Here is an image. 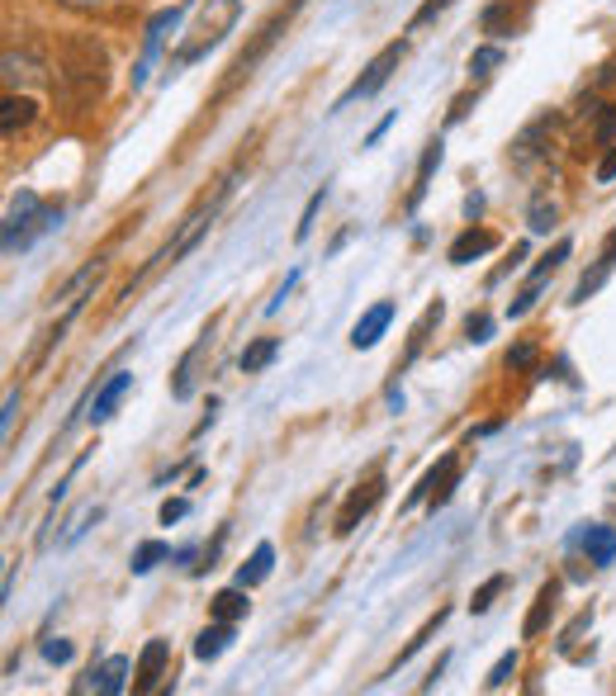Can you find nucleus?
Instances as JSON below:
<instances>
[{
	"label": "nucleus",
	"mask_w": 616,
	"mask_h": 696,
	"mask_svg": "<svg viewBox=\"0 0 616 696\" xmlns=\"http://www.w3.org/2000/svg\"><path fill=\"white\" fill-rule=\"evenodd\" d=\"M593 176H598V185H607V180H616V138H612V143H607V152H602V161H598V171H593Z\"/></svg>",
	"instance_id": "45"
},
{
	"label": "nucleus",
	"mask_w": 616,
	"mask_h": 696,
	"mask_svg": "<svg viewBox=\"0 0 616 696\" xmlns=\"http://www.w3.org/2000/svg\"><path fill=\"white\" fill-rule=\"evenodd\" d=\"M394 119H399V114H384V119H380V124H375V128H370V138H365V147H375V143H380V138H384V133H389V128H394Z\"/></svg>",
	"instance_id": "51"
},
{
	"label": "nucleus",
	"mask_w": 616,
	"mask_h": 696,
	"mask_svg": "<svg viewBox=\"0 0 616 696\" xmlns=\"http://www.w3.org/2000/svg\"><path fill=\"white\" fill-rule=\"evenodd\" d=\"M43 76H48V62H43L38 53H29V48H24V53L10 48V53H5V86H10V90H15V86H34V81H43Z\"/></svg>",
	"instance_id": "20"
},
{
	"label": "nucleus",
	"mask_w": 616,
	"mask_h": 696,
	"mask_svg": "<svg viewBox=\"0 0 616 696\" xmlns=\"http://www.w3.org/2000/svg\"><path fill=\"white\" fill-rule=\"evenodd\" d=\"M512 578L508 573H493V578H484V583H479V588L470 592V616H484V611L493 607V602H498V592L508 588Z\"/></svg>",
	"instance_id": "30"
},
{
	"label": "nucleus",
	"mask_w": 616,
	"mask_h": 696,
	"mask_svg": "<svg viewBox=\"0 0 616 696\" xmlns=\"http://www.w3.org/2000/svg\"><path fill=\"white\" fill-rule=\"evenodd\" d=\"M588 621H593V611H579V621H574V625H569V630H564V640H560V649H569V644L579 640V630H583V625H588Z\"/></svg>",
	"instance_id": "50"
},
{
	"label": "nucleus",
	"mask_w": 616,
	"mask_h": 696,
	"mask_svg": "<svg viewBox=\"0 0 616 696\" xmlns=\"http://www.w3.org/2000/svg\"><path fill=\"white\" fill-rule=\"evenodd\" d=\"M214 332H218V318H209V327L195 337V346L181 356V365L171 370V398L176 403L195 398V389H200V370H204V360H209V351H214Z\"/></svg>",
	"instance_id": "8"
},
{
	"label": "nucleus",
	"mask_w": 616,
	"mask_h": 696,
	"mask_svg": "<svg viewBox=\"0 0 616 696\" xmlns=\"http://www.w3.org/2000/svg\"><path fill=\"white\" fill-rule=\"evenodd\" d=\"M569 256H574V242H569V237H560V242H555L550 251H541V256H536V266H531V275H526V280H550V275H555V270H560Z\"/></svg>",
	"instance_id": "27"
},
{
	"label": "nucleus",
	"mask_w": 616,
	"mask_h": 696,
	"mask_svg": "<svg viewBox=\"0 0 616 696\" xmlns=\"http://www.w3.org/2000/svg\"><path fill=\"white\" fill-rule=\"evenodd\" d=\"M62 228V204H43L34 190H19L10 199V214H5V251H29L43 232Z\"/></svg>",
	"instance_id": "4"
},
{
	"label": "nucleus",
	"mask_w": 616,
	"mask_h": 696,
	"mask_svg": "<svg viewBox=\"0 0 616 696\" xmlns=\"http://www.w3.org/2000/svg\"><path fill=\"white\" fill-rule=\"evenodd\" d=\"M403 53H408V38H399V43H389V48H380V53H375V57H370V62H365V72L356 76L351 86H346V95H342V100H337V109L356 105V100H370L375 90H384V81H389V76L399 72Z\"/></svg>",
	"instance_id": "6"
},
{
	"label": "nucleus",
	"mask_w": 616,
	"mask_h": 696,
	"mask_svg": "<svg viewBox=\"0 0 616 696\" xmlns=\"http://www.w3.org/2000/svg\"><path fill=\"white\" fill-rule=\"evenodd\" d=\"M441 673H446V654H441V659H436V668L427 673V678H422V692H432L436 682H441Z\"/></svg>",
	"instance_id": "52"
},
{
	"label": "nucleus",
	"mask_w": 616,
	"mask_h": 696,
	"mask_svg": "<svg viewBox=\"0 0 616 696\" xmlns=\"http://www.w3.org/2000/svg\"><path fill=\"white\" fill-rule=\"evenodd\" d=\"M441 157H446V143H441V138H432V143L422 147L413 190H408V199H403V209H408V214H417V209H422V199H427V190H432V176H436V166H441Z\"/></svg>",
	"instance_id": "15"
},
{
	"label": "nucleus",
	"mask_w": 616,
	"mask_h": 696,
	"mask_svg": "<svg viewBox=\"0 0 616 696\" xmlns=\"http://www.w3.org/2000/svg\"><path fill=\"white\" fill-rule=\"evenodd\" d=\"M555 218H560V209H555L545 195H536V199H531V209H526V228H531V232H550V228H555Z\"/></svg>",
	"instance_id": "37"
},
{
	"label": "nucleus",
	"mask_w": 616,
	"mask_h": 696,
	"mask_svg": "<svg viewBox=\"0 0 616 696\" xmlns=\"http://www.w3.org/2000/svg\"><path fill=\"white\" fill-rule=\"evenodd\" d=\"M72 654H76L72 640H57V635L53 640H43V659L48 663H72Z\"/></svg>",
	"instance_id": "42"
},
{
	"label": "nucleus",
	"mask_w": 616,
	"mask_h": 696,
	"mask_svg": "<svg viewBox=\"0 0 616 696\" xmlns=\"http://www.w3.org/2000/svg\"><path fill=\"white\" fill-rule=\"evenodd\" d=\"M536 356H541V351H536V341H517L508 356H503V365H508V370H531Z\"/></svg>",
	"instance_id": "39"
},
{
	"label": "nucleus",
	"mask_w": 616,
	"mask_h": 696,
	"mask_svg": "<svg viewBox=\"0 0 616 696\" xmlns=\"http://www.w3.org/2000/svg\"><path fill=\"white\" fill-rule=\"evenodd\" d=\"M465 214H470V223L484 214V195H470V199H465Z\"/></svg>",
	"instance_id": "53"
},
{
	"label": "nucleus",
	"mask_w": 616,
	"mask_h": 696,
	"mask_svg": "<svg viewBox=\"0 0 616 696\" xmlns=\"http://www.w3.org/2000/svg\"><path fill=\"white\" fill-rule=\"evenodd\" d=\"M503 48H498V43H479V48H474L470 53V76H493L498 72V67H503Z\"/></svg>",
	"instance_id": "32"
},
{
	"label": "nucleus",
	"mask_w": 616,
	"mask_h": 696,
	"mask_svg": "<svg viewBox=\"0 0 616 696\" xmlns=\"http://www.w3.org/2000/svg\"><path fill=\"white\" fill-rule=\"evenodd\" d=\"M612 266H616V261H602V256H598V266H593V270H588V275H583V280H579V285H574V294H569V304H574V308H579V304H588V299H593V294H598V289L607 285V275H612Z\"/></svg>",
	"instance_id": "29"
},
{
	"label": "nucleus",
	"mask_w": 616,
	"mask_h": 696,
	"mask_svg": "<svg viewBox=\"0 0 616 696\" xmlns=\"http://www.w3.org/2000/svg\"><path fill=\"white\" fill-rule=\"evenodd\" d=\"M15 412H19V389H10V398H5V412H0V431H5V436L15 431Z\"/></svg>",
	"instance_id": "47"
},
{
	"label": "nucleus",
	"mask_w": 616,
	"mask_h": 696,
	"mask_svg": "<svg viewBox=\"0 0 616 696\" xmlns=\"http://www.w3.org/2000/svg\"><path fill=\"white\" fill-rule=\"evenodd\" d=\"M479 29H484V34H493V38L512 34V5H508V0H498V5H489V10L479 15Z\"/></svg>",
	"instance_id": "33"
},
{
	"label": "nucleus",
	"mask_w": 616,
	"mask_h": 696,
	"mask_svg": "<svg viewBox=\"0 0 616 696\" xmlns=\"http://www.w3.org/2000/svg\"><path fill=\"white\" fill-rule=\"evenodd\" d=\"M474 100H479V95H474V90H465V95H455V100H451V114H446V124H465V114H470V105H474Z\"/></svg>",
	"instance_id": "43"
},
{
	"label": "nucleus",
	"mask_w": 616,
	"mask_h": 696,
	"mask_svg": "<svg viewBox=\"0 0 616 696\" xmlns=\"http://www.w3.org/2000/svg\"><path fill=\"white\" fill-rule=\"evenodd\" d=\"M493 247H498V237H493L489 228L470 223V228H465L451 247H446V261H451V266H470V261H479V256H489Z\"/></svg>",
	"instance_id": "16"
},
{
	"label": "nucleus",
	"mask_w": 616,
	"mask_h": 696,
	"mask_svg": "<svg viewBox=\"0 0 616 696\" xmlns=\"http://www.w3.org/2000/svg\"><path fill=\"white\" fill-rule=\"evenodd\" d=\"M545 379H560V384H569V389L579 384V379H574V370H569V360H564V356H555V360H550V365H545Z\"/></svg>",
	"instance_id": "46"
},
{
	"label": "nucleus",
	"mask_w": 616,
	"mask_h": 696,
	"mask_svg": "<svg viewBox=\"0 0 616 696\" xmlns=\"http://www.w3.org/2000/svg\"><path fill=\"white\" fill-rule=\"evenodd\" d=\"M162 559H171V545H166V540H143V545L133 550V559H128V569L143 578V573H152Z\"/></svg>",
	"instance_id": "28"
},
{
	"label": "nucleus",
	"mask_w": 616,
	"mask_h": 696,
	"mask_svg": "<svg viewBox=\"0 0 616 696\" xmlns=\"http://www.w3.org/2000/svg\"><path fill=\"white\" fill-rule=\"evenodd\" d=\"M57 5H67V10H76V15H105L114 0H57Z\"/></svg>",
	"instance_id": "44"
},
{
	"label": "nucleus",
	"mask_w": 616,
	"mask_h": 696,
	"mask_svg": "<svg viewBox=\"0 0 616 696\" xmlns=\"http://www.w3.org/2000/svg\"><path fill=\"white\" fill-rule=\"evenodd\" d=\"M237 15H242V0H209V5L200 10V19H195V38H190L181 53H176V67L200 62L214 43H223V34L237 24Z\"/></svg>",
	"instance_id": "5"
},
{
	"label": "nucleus",
	"mask_w": 616,
	"mask_h": 696,
	"mask_svg": "<svg viewBox=\"0 0 616 696\" xmlns=\"http://www.w3.org/2000/svg\"><path fill=\"white\" fill-rule=\"evenodd\" d=\"M616 138V105L602 114V124H598V143H612Z\"/></svg>",
	"instance_id": "49"
},
{
	"label": "nucleus",
	"mask_w": 616,
	"mask_h": 696,
	"mask_svg": "<svg viewBox=\"0 0 616 696\" xmlns=\"http://www.w3.org/2000/svg\"><path fill=\"white\" fill-rule=\"evenodd\" d=\"M275 356H280V337H252L247 346H242V375H261L266 365H275Z\"/></svg>",
	"instance_id": "24"
},
{
	"label": "nucleus",
	"mask_w": 616,
	"mask_h": 696,
	"mask_svg": "<svg viewBox=\"0 0 616 696\" xmlns=\"http://www.w3.org/2000/svg\"><path fill=\"white\" fill-rule=\"evenodd\" d=\"M271 569H275V545H271V540H261V545L252 550V559L237 569V583H242V588H256V583H266V578H271Z\"/></svg>",
	"instance_id": "26"
},
{
	"label": "nucleus",
	"mask_w": 616,
	"mask_h": 696,
	"mask_svg": "<svg viewBox=\"0 0 616 696\" xmlns=\"http://www.w3.org/2000/svg\"><path fill=\"white\" fill-rule=\"evenodd\" d=\"M602 261H616V232L607 237V242H602Z\"/></svg>",
	"instance_id": "55"
},
{
	"label": "nucleus",
	"mask_w": 616,
	"mask_h": 696,
	"mask_svg": "<svg viewBox=\"0 0 616 696\" xmlns=\"http://www.w3.org/2000/svg\"><path fill=\"white\" fill-rule=\"evenodd\" d=\"M128 673H133V663L124 654H109L105 663H91V673L81 682V692H100V696H119L128 687Z\"/></svg>",
	"instance_id": "13"
},
{
	"label": "nucleus",
	"mask_w": 616,
	"mask_h": 696,
	"mask_svg": "<svg viewBox=\"0 0 616 696\" xmlns=\"http://www.w3.org/2000/svg\"><path fill=\"white\" fill-rule=\"evenodd\" d=\"M545 285H550V280H526V285L517 289V294H512V304H508V318H526V313H531V308L541 304Z\"/></svg>",
	"instance_id": "31"
},
{
	"label": "nucleus",
	"mask_w": 616,
	"mask_h": 696,
	"mask_svg": "<svg viewBox=\"0 0 616 696\" xmlns=\"http://www.w3.org/2000/svg\"><path fill=\"white\" fill-rule=\"evenodd\" d=\"M100 517H105V507H100V502H86V507H81V512L67 521V536H62V545H76V540L91 531V521H100Z\"/></svg>",
	"instance_id": "36"
},
{
	"label": "nucleus",
	"mask_w": 616,
	"mask_h": 696,
	"mask_svg": "<svg viewBox=\"0 0 616 696\" xmlns=\"http://www.w3.org/2000/svg\"><path fill=\"white\" fill-rule=\"evenodd\" d=\"M128 389H133V375H128V370H114L105 384H95V389H91V408H86V417H91L95 427L109 422V417L119 412V403H124Z\"/></svg>",
	"instance_id": "12"
},
{
	"label": "nucleus",
	"mask_w": 616,
	"mask_h": 696,
	"mask_svg": "<svg viewBox=\"0 0 616 696\" xmlns=\"http://www.w3.org/2000/svg\"><path fill=\"white\" fill-rule=\"evenodd\" d=\"M441 318H446V304H441V299L422 308V318H417L413 332H408V346H403V360L394 365V375H403V370H408V365H413V360L427 351V341H432V332L441 327Z\"/></svg>",
	"instance_id": "14"
},
{
	"label": "nucleus",
	"mask_w": 616,
	"mask_h": 696,
	"mask_svg": "<svg viewBox=\"0 0 616 696\" xmlns=\"http://www.w3.org/2000/svg\"><path fill=\"white\" fill-rule=\"evenodd\" d=\"M327 204V185H318L313 195H308V204H304V214H299V228H294V242H308L313 237V223H318V209Z\"/></svg>",
	"instance_id": "35"
},
{
	"label": "nucleus",
	"mask_w": 616,
	"mask_h": 696,
	"mask_svg": "<svg viewBox=\"0 0 616 696\" xmlns=\"http://www.w3.org/2000/svg\"><path fill=\"white\" fill-rule=\"evenodd\" d=\"M517 668H522V654H517V649H508V654H503V659L493 663L489 668V678H484V687H489V692H498V687H508L512 678H517Z\"/></svg>",
	"instance_id": "34"
},
{
	"label": "nucleus",
	"mask_w": 616,
	"mask_h": 696,
	"mask_svg": "<svg viewBox=\"0 0 616 696\" xmlns=\"http://www.w3.org/2000/svg\"><path fill=\"white\" fill-rule=\"evenodd\" d=\"M583 554H588L593 569L616 564V531L612 526H588V531H583Z\"/></svg>",
	"instance_id": "23"
},
{
	"label": "nucleus",
	"mask_w": 616,
	"mask_h": 696,
	"mask_svg": "<svg viewBox=\"0 0 616 696\" xmlns=\"http://www.w3.org/2000/svg\"><path fill=\"white\" fill-rule=\"evenodd\" d=\"M109 81V53L95 34H72L57 53V95L72 114H86V109L100 105Z\"/></svg>",
	"instance_id": "1"
},
{
	"label": "nucleus",
	"mask_w": 616,
	"mask_h": 696,
	"mask_svg": "<svg viewBox=\"0 0 616 696\" xmlns=\"http://www.w3.org/2000/svg\"><path fill=\"white\" fill-rule=\"evenodd\" d=\"M555 124H560L555 114H541V119H531V124L517 133V143H512V161H517V166H531V161L545 152L541 143H545V133H555Z\"/></svg>",
	"instance_id": "18"
},
{
	"label": "nucleus",
	"mask_w": 616,
	"mask_h": 696,
	"mask_svg": "<svg viewBox=\"0 0 616 696\" xmlns=\"http://www.w3.org/2000/svg\"><path fill=\"white\" fill-rule=\"evenodd\" d=\"M380 498H384V474L375 469V474H370V479H365L361 488L346 498L342 512H337V536H351V531H356V526L375 512V502H380Z\"/></svg>",
	"instance_id": "9"
},
{
	"label": "nucleus",
	"mask_w": 616,
	"mask_h": 696,
	"mask_svg": "<svg viewBox=\"0 0 616 696\" xmlns=\"http://www.w3.org/2000/svg\"><path fill=\"white\" fill-rule=\"evenodd\" d=\"M489 337H493V318H489V313H470V318H465V341L484 346Z\"/></svg>",
	"instance_id": "40"
},
{
	"label": "nucleus",
	"mask_w": 616,
	"mask_h": 696,
	"mask_svg": "<svg viewBox=\"0 0 616 696\" xmlns=\"http://www.w3.org/2000/svg\"><path fill=\"white\" fill-rule=\"evenodd\" d=\"M233 640H237L233 621H214V625H204L200 635H195V659L214 663L218 654H228V644H233Z\"/></svg>",
	"instance_id": "21"
},
{
	"label": "nucleus",
	"mask_w": 616,
	"mask_h": 696,
	"mask_svg": "<svg viewBox=\"0 0 616 696\" xmlns=\"http://www.w3.org/2000/svg\"><path fill=\"white\" fill-rule=\"evenodd\" d=\"M166 668H171V640H147L138 663H133V692H157L166 678Z\"/></svg>",
	"instance_id": "11"
},
{
	"label": "nucleus",
	"mask_w": 616,
	"mask_h": 696,
	"mask_svg": "<svg viewBox=\"0 0 616 696\" xmlns=\"http://www.w3.org/2000/svg\"><path fill=\"white\" fill-rule=\"evenodd\" d=\"M294 285H299V270H290V280H285V285L275 289V299H271V304H266V313H280V304L290 299V289H294Z\"/></svg>",
	"instance_id": "48"
},
{
	"label": "nucleus",
	"mask_w": 616,
	"mask_h": 696,
	"mask_svg": "<svg viewBox=\"0 0 616 696\" xmlns=\"http://www.w3.org/2000/svg\"><path fill=\"white\" fill-rule=\"evenodd\" d=\"M455 483H460V450H446L441 460L417 479V488L408 493V507H417V502H427V507H446L451 502V493H455Z\"/></svg>",
	"instance_id": "7"
},
{
	"label": "nucleus",
	"mask_w": 616,
	"mask_h": 696,
	"mask_svg": "<svg viewBox=\"0 0 616 696\" xmlns=\"http://www.w3.org/2000/svg\"><path fill=\"white\" fill-rule=\"evenodd\" d=\"M394 313H399L394 299H380V304L365 308L361 318H356V327H351V351H375L384 341V332L394 327Z\"/></svg>",
	"instance_id": "10"
},
{
	"label": "nucleus",
	"mask_w": 616,
	"mask_h": 696,
	"mask_svg": "<svg viewBox=\"0 0 616 696\" xmlns=\"http://www.w3.org/2000/svg\"><path fill=\"white\" fill-rule=\"evenodd\" d=\"M555 607H560V583H541V592H536V602H531V611L522 621V640L545 635V625L555 621Z\"/></svg>",
	"instance_id": "19"
},
{
	"label": "nucleus",
	"mask_w": 616,
	"mask_h": 696,
	"mask_svg": "<svg viewBox=\"0 0 616 696\" xmlns=\"http://www.w3.org/2000/svg\"><path fill=\"white\" fill-rule=\"evenodd\" d=\"M446 621H451V607H436V611H432V616H427V621H422V630H417L413 640H408V644H403V649H399V659L389 663V673H399L403 663L413 659L417 649H422V644L432 640V635H436V630H441V625H446ZM389 673H384V678H389Z\"/></svg>",
	"instance_id": "25"
},
{
	"label": "nucleus",
	"mask_w": 616,
	"mask_h": 696,
	"mask_svg": "<svg viewBox=\"0 0 616 696\" xmlns=\"http://www.w3.org/2000/svg\"><path fill=\"white\" fill-rule=\"evenodd\" d=\"M34 119H38L34 100H29L24 90H5V100H0V133H5V138H19Z\"/></svg>",
	"instance_id": "17"
},
{
	"label": "nucleus",
	"mask_w": 616,
	"mask_h": 696,
	"mask_svg": "<svg viewBox=\"0 0 616 696\" xmlns=\"http://www.w3.org/2000/svg\"><path fill=\"white\" fill-rule=\"evenodd\" d=\"M299 10H304V0H290L285 10H275V15L266 19L261 29H256L252 48H242V53L233 57V67H228V76L218 81V90H214V105H218V100H228V95H233V90L242 86V81H252V76H256V67H261V62L271 57V48H275V43H280V38H285V29H290V24H294V15H299Z\"/></svg>",
	"instance_id": "3"
},
{
	"label": "nucleus",
	"mask_w": 616,
	"mask_h": 696,
	"mask_svg": "<svg viewBox=\"0 0 616 696\" xmlns=\"http://www.w3.org/2000/svg\"><path fill=\"white\" fill-rule=\"evenodd\" d=\"M233 190H237V171H233V176H223V180H218V185H214V195H204L200 204H195V209L185 214V223H181V228H176V237H171V242H166V247L157 251V256H152V261H147V266L138 270L133 280H128L119 299H133V289H138V285H147V275H152V270L176 266L181 256H190V251L200 247L204 237H209V228H214V223H218V214H223V204L233 199Z\"/></svg>",
	"instance_id": "2"
},
{
	"label": "nucleus",
	"mask_w": 616,
	"mask_h": 696,
	"mask_svg": "<svg viewBox=\"0 0 616 696\" xmlns=\"http://www.w3.org/2000/svg\"><path fill=\"white\" fill-rule=\"evenodd\" d=\"M185 517H190V498H166L162 512H157L162 526H176V521H185Z\"/></svg>",
	"instance_id": "41"
},
{
	"label": "nucleus",
	"mask_w": 616,
	"mask_h": 696,
	"mask_svg": "<svg viewBox=\"0 0 616 696\" xmlns=\"http://www.w3.org/2000/svg\"><path fill=\"white\" fill-rule=\"evenodd\" d=\"M598 86H616V57L607 62V67H602V72H598Z\"/></svg>",
	"instance_id": "54"
},
{
	"label": "nucleus",
	"mask_w": 616,
	"mask_h": 696,
	"mask_svg": "<svg viewBox=\"0 0 616 696\" xmlns=\"http://www.w3.org/2000/svg\"><path fill=\"white\" fill-rule=\"evenodd\" d=\"M247 592L252 588H242V583H237V588H223V592H214V602H209V616H214V621H242V616H247V611H252V597H247Z\"/></svg>",
	"instance_id": "22"
},
{
	"label": "nucleus",
	"mask_w": 616,
	"mask_h": 696,
	"mask_svg": "<svg viewBox=\"0 0 616 696\" xmlns=\"http://www.w3.org/2000/svg\"><path fill=\"white\" fill-rule=\"evenodd\" d=\"M446 10H451V0H422V5H417V15L408 19V34H422V29H427L436 15H446Z\"/></svg>",
	"instance_id": "38"
}]
</instances>
